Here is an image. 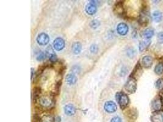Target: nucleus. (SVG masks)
Listing matches in <instances>:
<instances>
[{"label": "nucleus", "mask_w": 163, "mask_h": 122, "mask_svg": "<svg viewBox=\"0 0 163 122\" xmlns=\"http://www.w3.org/2000/svg\"><path fill=\"white\" fill-rule=\"evenodd\" d=\"M135 53H136L135 50L133 48H128L127 50V56L129 57H131V58H132V57H133L135 56Z\"/></svg>", "instance_id": "obj_31"}, {"label": "nucleus", "mask_w": 163, "mask_h": 122, "mask_svg": "<svg viewBox=\"0 0 163 122\" xmlns=\"http://www.w3.org/2000/svg\"><path fill=\"white\" fill-rule=\"evenodd\" d=\"M37 42L39 45H42V46H44L47 45L49 42H50V37L49 36L44 33V32H42L40 34H39L36 39Z\"/></svg>", "instance_id": "obj_7"}, {"label": "nucleus", "mask_w": 163, "mask_h": 122, "mask_svg": "<svg viewBox=\"0 0 163 122\" xmlns=\"http://www.w3.org/2000/svg\"><path fill=\"white\" fill-rule=\"evenodd\" d=\"M125 90L129 94H134L137 89V82L136 79L130 77L124 86Z\"/></svg>", "instance_id": "obj_3"}, {"label": "nucleus", "mask_w": 163, "mask_h": 122, "mask_svg": "<svg viewBox=\"0 0 163 122\" xmlns=\"http://www.w3.org/2000/svg\"><path fill=\"white\" fill-rule=\"evenodd\" d=\"M46 55L49 59L50 61L51 62H56L58 61V57L57 55L54 51L53 48L51 47V46H48L46 50Z\"/></svg>", "instance_id": "obj_10"}, {"label": "nucleus", "mask_w": 163, "mask_h": 122, "mask_svg": "<svg viewBox=\"0 0 163 122\" xmlns=\"http://www.w3.org/2000/svg\"><path fill=\"white\" fill-rule=\"evenodd\" d=\"M66 81L69 86H73L77 82V77L73 73L68 74L66 77Z\"/></svg>", "instance_id": "obj_16"}, {"label": "nucleus", "mask_w": 163, "mask_h": 122, "mask_svg": "<svg viewBox=\"0 0 163 122\" xmlns=\"http://www.w3.org/2000/svg\"><path fill=\"white\" fill-rule=\"evenodd\" d=\"M90 51L92 53H97L98 51V47L96 44H92L90 48Z\"/></svg>", "instance_id": "obj_33"}, {"label": "nucleus", "mask_w": 163, "mask_h": 122, "mask_svg": "<svg viewBox=\"0 0 163 122\" xmlns=\"http://www.w3.org/2000/svg\"><path fill=\"white\" fill-rule=\"evenodd\" d=\"M110 122H122V119L119 117H114L111 120Z\"/></svg>", "instance_id": "obj_35"}, {"label": "nucleus", "mask_w": 163, "mask_h": 122, "mask_svg": "<svg viewBox=\"0 0 163 122\" xmlns=\"http://www.w3.org/2000/svg\"><path fill=\"white\" fill-rule=\"evenodd\" d=\"M46 57H47V55H46V54H45V53H44V52H40V53L37 56V57H36V60H37V61H44V60L45 59Z\"/></svg>", "instance_id": "obj_30"}, {"label": "nucleus", "mask_w": 163, "mask_h": 122, "mask_svg": "<svg viewBox=\"0 0 163 122\" xmlns=\"http://www.w3.org/2000/svg\"><path fill=\"white\" fill-rule=\"evenodd\" d=\"M34 69L33 68H31V79H32L34 76V73H35V72H34Z\"/></svg>", "instance_id": "obj_36"}, {"label": "nucleus", "mask_w": 163, "mask_h": 122, "mask_svg": "<svg viewBox=\"0 0 163 122\" xmlns=\"http://www.w3.org/2000/svg\"><path fill=\"white\" fill-rule=\"evenodd\" d=\"M85 12L89 15H93L97 11V7L95 4L91 2L88 3L85 6Z\"/></svg>", "instance_id": "obj_14"}, {"label": "nucleus", "mask_w": 163, "mask_h": 122, "mask_svg": "<svg viewBox=\"0 0 163 122\" xmlns=\"http://www.w3.org/2000/svg\"><path fill=\"white\" fill-rule=\"evenodd\" d=\"M157 39L160 43H163V32H160L158 34Z\"/></svg>", "instance_id": "obj_34"}, {"label": "nucleus", "mask_w": 163, "mask_h": 122, "mask_svg": "<svg viewBox=\"0 0 163 122\" xmlns=\"http://www.w3.org/2000/svg\"><path fill=\"white\" fill-rule=\"evenodd\" d=\"M65 46H66V42L63 38L58 37L54 40L53 47L56 51H60L63 50L65 48Z\"/></svg>", "instance_id": "obj_8"}, {"label": "nucleus", "mask_w": 163, "mask_h": 122, "mask_svg": "<svg viewBox=\"0 0 163 122\" xmlns=\"http://www.w3.org/2000/svg\"><path fill=\"white\" fill-rule=\"evenodd\" d=\"M154 64L153 58L150 56H145L142 59V65L146 68H150Z\"/></svg>", "instance_id": "obj_12"}, {"label": "nucleus", "mask_w": 163, "mask_h": 122, "mask_svg": "<svg viewBox=\"0 0 163 122\" xmlns=\"http://www.w3.org/2000/svg\"><path fill=\"white\" fill-rule=\"evenodd\" d=\"M104 109L106 112L108 113H114L117 110L116 104L112 101L106 102L104 105Z\"/></svg>", "instance_id": "obj_9"}, {"label": "nucleus", "mask_w": 163, "mask_h": 122, "mask_svg": "<svg viewBox=\"0 0 163 122\" xmlns=\"http://www.w3.org/2000/svg\"><path fill=\"white\" fill-rule=\"evenodd\" d=\"M41 93H42V89L40 87H35L34 88L32 92V98L34 103H36V102L39 100V99L41 97L40 96Z\"/></svg>", "instance_id": "obj_17"}, {"label": "nucleus", "mask_w": 163, "mask_h": 122, "mask_svg": "<svg viewBox=\"0 0 163 122\" xmlns=\"http://www.w3.org/2000/svg\"><path fill=\"white\" fill-rule=\"evenodd\" d=\"M147 10L145 9H143L141 12V14L139 16L138 22L142 26H146L149 23V17Z\"/></svg>", "instance_id": "obj_6"}, {"label": "nucleus", "mask_w": 163, "mask_h": 122, "mask_svg": "<svg viewBox=\"0 0 163 122\" xmlns=\"http://www.w3.org/2000/svg\"><path fill=\"white\" fill-rule=\"evenodd\" d=\"M100 25V22L98 20H93L90 23V26L92 29H97Z\"/></svg>", "instance_id": "obj_28"}, {"label": "nucleus", "mask_w": 163, "mask_h": 122, "mask_svg": "<svg viewBox=\"0 0 163 122\" xmlns=\"http://www.w3.org/2000/svg\"><path fill=\"white\" fill-rule=\"evenodd\" d=\"M142 72V69L141 65L140 63L138 62L136 65L134 70H133V72H132V73H131V74L130 75V77L136 79V77L138 76H140L141 75Z\"/></svg>", "instance_id": "obj_15"}, {"label": "nucleus", "mask_w": 163, "mask_h": 122, "mask_svg": "<svg viewBox=\"0 0 163 122\" xmlns=\"http://www.w3.org/2000/svg\"><path fill=\"white\" fill-rule=\"evenodd\" d=\"M61 85H62V81L61 79L58 80L56 82V83L55 84V88H54V92L53 93V95H58L59 94V92H60Z\"/></svg>", "instance_id": "obj_23"}, {"label": "nucleus", "mask_w": 163, "mask_h": 122, "mask_svg": "<svg viewBox=\"0 0 163 122\" xmlns=\"http://www.w3.org/2000/svg\"><path fill=\"white\" fill-rule=\"evenodd\" d=\"M55 119L51 115H45L41 119L40 122H55Z\"/></svg>", "instance_id": "obj_25"}, {"label": "nucleus", "mask_w": 163, "mask_h": 122, "mask_svg": "<svg viewBox=\"0 0 163 122\" xmlns=\"http://www.w3.org/2000/svg\"><path fill=\"white\" fill-rule=\"evenodd\" d=\"M61 119L60 117H58L56 118V121H57V122H61Z\"/></svg>", "instance_id": "obj_37"}, {"label": "nucleus", "mask_w": 163, "mask_h": 122, "mask_svg": "<svg viewBox=\"0 0 163 122\" xmlns=\"http://www.w3.org/2000/svg\"><path fill=\"white\" fill-rule=\"evenodd\" d=\"M123 1H117L114 6V8H113V10L114 12V13L118 15L119 17H124L125 16V12L123 8Z\"/></svg>", "instance_id": "obj_5"}, {"label": "nucleus", "mask_w": 163, "mask_h": 122, "mask_svg": "<svg viewBox=\"0 0 163 122\" xmlns=\"http://www.w3.org/2000/svg\"><path fill=\"white\" fill-rule=\"evenodd\" d=\"M152 17L155 21L159 23L163 19V13L159 10H155L152 13Z\"/></svg>", "instance_id": "obj_22"}, {"label": "nucleus", "mask_w": 163, "mask_h": 122, "mask_svg": "<svg viewBox=\"0 0 163 122\" xmlns=\"http://www.w3.org/2000/svg\"><path fill=\"white\" fill-rule=\"evenodd\" d=\"M151 44V40H146L141 41L139 45V49L141 52L146 50Z\"/></svg>", "instance_id": "obj_19"}, {"label": "nucleus", "mask_w": 163, "mask_h": 122, "mask_svg": "<svg viewBox=\"0 0 163 122\" xmlns=\"http://www.w3.org/2000/svg\"><path fill=\"white\" fill-rule=\"evenodd\" d=\"M65 114L68 116H72L76 113V108L72 104H68L64 108Z\"/></svg>", "instance_id": "obj_13"}, {"label": "nucleus", "mask_w": 163, "mask_h": 122, "mask_svg": "<svg viewBox=\"0 0 163 122\" xmlns=\"http://www.w3.org/2000/svg\"><path fill=\"white\" fill-rule=\"evenodd\" d=\"M152 109L154 113L160 112L163 109V98L161 96L157 97L152 102Z\"/></svg>", "instance_id": "obj_4"}, {"label": "nucleus", "mask_w": 163, "mask_h": 122, "mask_svg": "<svg viewBox=\"0 0 163 122\" xmlns=\"http://www.w3.org/2000/svg\"><path fill=\"white\" fill-rule=\"evenodd\" d=\"M155 72L158 75H161L163 74V62L158 63L155 68Z\"/></svg>", "instance_id": "obj_24"}, {"label": "nucleus", "mask_w": 163, "mask_h": 122, "mask_svg": "<svg viewBox=\"0 0 163 122\" xmlns=\"http://www.w3.org/2000/svg\"><path fill=\"white\" fill-rule=\"evenodd\" d=\"M128 116L131 119H136L138 116V113L136 109H131L128 112Z\"/></svg>", "instance_id": "obj_29"}, {"label": "nucleus", "mask_w": 163, "mask_h": 122, "mask_svg": "<svg viewBox=\"0 0 163 122\" xmlns=\"http://www.w3.org/2000/svg\"><path fill=\"white\" fill-rule=\"evenodd\" d=\"M55 96V95H54L53 94V95L41 96L38 100L39 105L41 107L44 108H46V109L51 108L53 105H54V102H55L54 97Z\"/></svg>", "instance_id": "obj_2"}, {"label": "nucleus", "mask_w": 163, "mask_h": 122, "mask_svg": "<svg viewBox=\"0 0 163 122\" xmlns=\"http://www.w3.org/2000/svg\"><path fill=\"white\" fill-rule=\"evenodd\" d=\"M129 28L128 25L125 23H120L117 25V31L120 35H125L128 32Z\"/></svg>", "instance_id": "obj_11"}, {"label": "nucleus", "mask_w": 163, "mask_h": 122, "mask_svg": "<svg viewBox=\"0 0 163 122\" xmlns=\"http://www.w3.org/2000/svg\"><path fill=\"white\" fill-rule=\"evenodd\" d=\"M49 66V65L48 64H43V65H40L39 66V67L38 68V70H37V72H36V76H39V75H40L42 73H43V72Z\"/></svg>", "instance_id": "obj_27"}, {"label": "nucleus", "mask_w": 163, "mask_h": 122, "mask_svg": "<svg viewBox=\"0 0 163 122\" xmlns=\"http://www.w3.org/2000/svg\"><path fill=\"white\" fill-rule=\"evenodd\" d=\"M156 88L161 93H163V78L158 79L155 83Z\"/></svg>", "instance_id": "obj_26"}, {"label": "nucleus", "mask_w": 163, "mask_h": 122, "mask_svg": "<svg viewBox=\"0 0 163 122\" xmlns=\"http://www.w3.org/2000/svg\"><path fill=\"white\" fill-rule=\"evenodd\" d=\"M152 122H163V115L160 112L154 113L151 116Z\"/></svg>", "instance_id": "obj_20"}, {"label": "nucleus", "mask_w": 163, "mask_h": 122, "mask_svg": "<svg viewBox=\"0 0 163 122\" xmlns=\"http://www.w3.org/2000/svg\"><path fill=\"white\" fill-rule=\"evenodd\" d=\"M71 71L73 72V74H78L80 73V71H81V68L80 67L78 66V65H74L72 69H71Z\"/></svg>", "instance_id": "obj_32"}, {"label": "nucleus", "mask_w": 163, "mask_h": 122, "mask_svg": "<svg viewBox=\"0 0 163 122\" xmlns=\"http://www.w3.org/2000/svg\"><path fill=\"white\" fill-rule=\"evenodd\" d=\"M72 50L75 54H80L82 50V43L79 42H74L72 45Z\"/></svg>", "instance_id": "obj_18"}, {"label": "nucleus", "mask_w": 163, "mask_h": 122, "mask_svg": "<svg viewBox=\"0 0 163 122\" xmlns=\"http://www.w3.org/2000/svg\"><path fill=\"white\" fill-rule=\"evenodd\" d=\"M116 98L121 109L124 110L128 106L130 103V98L126 94L122 92H117L116 95Z\"/></svg>", "instance_id": "obj_1"}, {"label": "nucleus", "mask_w": 163, "mask_h": 122, "mask_svg": "<svg viewBox=\"0 0 163 122\" xmlns=\"http://www.w3.org/2000/svg\"><path fill=\"white\" fill-rule=\"evenodd\" d=\"M155 32L154 30L152 28H147L143 32V36L147 39L150 40L154 35Z\"/></svg>", "instance_id": "obj_21"}]
</instances>
